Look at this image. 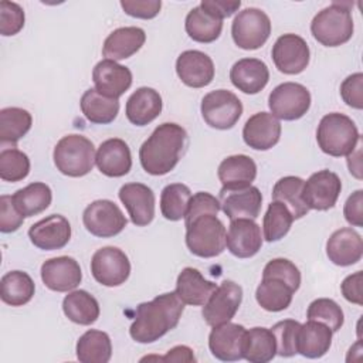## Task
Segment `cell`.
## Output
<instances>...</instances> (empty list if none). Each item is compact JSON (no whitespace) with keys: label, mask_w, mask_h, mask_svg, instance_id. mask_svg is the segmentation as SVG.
<instances>
[{"label":"cell","mask_w":363,"mask_h":363,"mask_svg":"<svg viewBox=\"0 0 363 363\" xmlns=\"http://www.w3.org/2000/svg\"><path fill=\"white\" fill-rule=\"evenodd\" d=\"M183 311L184 303L176 292L157 295L138 305L129 335L138 343H153L177 326Z\"/></svg>","instance_id":"obj_1"},{"label":"cell","mask_w":363,"mask_h":363,"mask_svg":"<svg viewBox=\"0 0 363 363\" xmlns=\"http://www.w3.org/2000/svg\"><path fill=\"white\" fill-rule=\"evenodd\" d=\"M187 143L184 128L173 122L159 125L139 149L143 170L152 176H163L179 163Z\"/></svg>","instance_id":"obj_2"},{"label":"cell","mask_w":363,"mask_h":363,"mask_svg":"<svg viewBox=\"0 0 363 363\" xmlns=\"http://www.w3.org/2000/svg\"><path fill=\"white\" fill-rule=\"evenodd\" d=\"M360 140L356 123L345 113L325 115L316 129V142L320 150L329 156H347L356 150Z\"/></svg>","instance_id":"obj_3"},{"label":"cell","mask_w":363,"mask_h":363,"mask_svg":"<svg viewBox=\"0 0 363 363\" xmlns=\"http://www.w3.org/2000/svg\"><path fill=\"white\" fill-rule=\"evenodd\" d=\"M353 18L350 3L333 1L330 6L318 11L311 23L313 38L325 47H339L353 35Z\"/></svg>","instance_id":"obj_4"},{"label":"cell","mask_w":363,"mask_h":363,"mask_svg":"<svg viewBox=\"0 0 363 363\" xmlns=\"http://www.w3.org/2000/svg\"><path fill=\"white\" fill-rule=\"evenodd\" d=\"M94 143L77 133L61 138L54 147V164L58 172L68 177H82L88 174L95 164Z\"/></svg>","instance_id":"obj_5"},{"label":"cell","mask_w":363,"mask_h":363,"mask_svg":"<svg viewBox=\"0 0 363 363\" xmlns=\"http://www.w3.org/2000/svg\"><path fill=\"white\" fill-rule=\"evenodd\" d=\"M186 225V245L200 258H213L225 250V227L216 214H201Z\"/></svg>","instance_id":"obj_6"},{"label":"cell","mask_w":363,"mask_h":363,"mask_svg":"<svg viewBox=\"0 0 363 363\" xmlns=\"http://www.w3.org/2000/svg\"><path fill=\"white\" fill-rule=\"evenodd\" d=\"M271 34V20L265 11L257 7H248L234 17L231 24V35L242 50H258Z\"/></svg>","instance_id":"obj_7"},{"label":"cell","mask_w":363,"mask_h":363,"mask_svg":"<svg viewBox=\"0 0 363 363\" xmlns=\"http://www.w3.org/2000/svg\"><path fill=\"white\" fill-rule=\"evenodd\" d=\"M201 116L204 122L220 130L231 129L242 115V104L228 89H216L201 99Z\"/></svg>","instance_id":"obj_8"},{"label":"cell","mask_w":363,"mask_h":363,"mask_svg":"<svg viewBox=\"0 0 363 363\" xmlns=\"http://www.w3.org/2000/svg\"><path fill=\"white\" fill-rule=\"evenodd\" d=\"M268 106L277 119L296 121L309 111L311 92L302 84L284 82L271 91Z\"/></svg>","instance_id":"obj_9"},{"label":"cell","mask_w":363,"mask_h":363,"mask_svg":"<svg viewBox=\"0 0 363 363\" xmlns=\"http://www.w3.org/2000/svg\"><path fill=\"white\" fill-rule=\"evenodd\" d=\"M82 223L95 237H115L126 227L128 220L122 210L111 200H95L82 213Z\"/></svg>","instance_id":"obj_10"},{"label":"cell","mask_w":363,"mask_h":363,"mask_svg":"<svg viewBox=\"0 0 363 363\" xmlns=\"http://www.w3.org/2000/svg\"><path fill=\"white\" fill-rule=\"evenodd\" d=\"M91 274L104 286H119L129 278V258L118 247H102L91 258Z\"/></svg>","instance_id":"obj_11"},{"label":"cell","mask_w":363,"mask_h":363,"mask_svg":"<svg viewBox=\"0 0 363 363\" xmlns=\"http://www.w3.org/2000/svg\"><path fill=\"white\" fill-rule=\"evenodd\" d=\"M242 301V288L234 281H223L203 305V319L208 326L230 322L237 313Z\"/></svg>","instance_id":"obj_12"},{"label":"cell","mask_w":363,"mask_h":363,"mask_svg":"<svg viewBox=\"0 0 363 363\" xmlns=\"http://www.w3.org/2000/svg\"><path fill=\"white\" fill-rule=\"evenodd\" d=\"M342 182L339 176L330 170H319L303 182L302 200L311 210L326 211L332 208L340 194Z\"/></svg>","instance_id":"obj_13"},{"label":"cell","mask_w":363,"mask_h":363,"mask_svg":"<svg viewBox=\"0 0 363 363\" xmlns=\"http://www.w3.org/2000/svg\"><path fill=\"white\" fill-rule=\"evenodd\" d=\"M271 57L278 71L296 75L308 67L311 51L308 43L301 35L288 33L277 38L272 45Z\"/></svg>","instance_id":"obj_14"},{"label":"cell","mask_w":363,"mask_h":363,"mask_svg":"<svg viewBox=\"0 0 363 363\" xmlns=\"http://www.w3.org/2000/svg\"><path fill=\"white\" fill-rule=\"evenodd\" d=\"M41 279L44 285L55 292H68L75 289L82 279V271L77 259L61 255L47 259L41 265Z\"/></svg>","instance_id":"obj_15"},{"label":"cell","mask_w":363,"mask_h":363,"mask_svg":"<svg viewBox=\"0 0 363 363\" xmlns=\"http://www.w3.org/2000/svg\"><path fill=\"white\" fill-rule=\"evenodd\" d=\"M221 210L230 220L257 218L261 211L262 194L255 186L220 190Z\"/></svg>","instance_id":"obj_16"},{"label":"cell","mask_w":363,"mask_h":363,"mask_svg":"<svg viewBox=\"0 0 363 363\" xmlns=\"http://www.w3.org/2000/svg\"><path fill=\"white\" fill-rule=\"evenodd\" d=\"M225 247L237 258H251L262 247L259 225L251 218L230 220Z\"/></svg>","instance_id":"obj_17"},{"label":"cell","mask_w":363,"mask_h":363,"mask_svg":"<svg viewBox=\"0 0 363 363\" xmlns=\"http://www.w3.org/2000/svg\"><path fill=\"white\" fill-rule=\"evenodd\" d=\"M247 329L242 325L225 322L213 326L208 335L211 354L221 362H237L242 357V343Z\"/></svg>","instance_id":"obj_18"},{"label":"cell","mask_w":363,"mask_h":363,"mask_svg":"<svg viewBox=\"0 0 363 363\" xmlns=\"http://www.w3.org/2000/svg\"><path fill=\"white\" fill-rule=\"evenodd\" d=\"M28 238L40 250H61L71 238V224L64 216L51 214L30 227Z\"/></svg>","instance_id":"obj_19"},{"label":"cell","mask_w":363,"mask_h":363,"mask_svg":"<svg viewBox=\"0 0 363 363\" xmlns=\"http://www.w3.org/2000/svg\"><path fill=\"white\" fill-rule=\"evenodd\" d=\"M176 72L184 85L203 88L214 78V62L203 51L186 50L176 60Z\"/></svg>","instance_id":"obj_20"},{"label":"cell","mask_w":363,"mask_h":363,"mask_svg":"<svg viewBox=\"0 0 363 363\" xmlns=\"http://www.w3.org/2000/svg\"><path fill=\"white\" fill-rule=\"evenodd\" d=\"M118 194L135 225L145 227L152 223L155 217V193L150 187L143 183H126Z\"/></svg>","instance_id":"obj_21"},{"label":"cell","mask_w":363,"mask_h":363,"mask_svg":"<svg viewBox=\"0 0 363 363\" xmlns=\"http://www.w3.org/2000/svg\"><path fill=\"white\" fill-rule=\"evenodd\" d=\"M281 138V123L271 112H257L247 119L242 128V139L254 150H268Z\"/></svg>","instance_id":"obj_22"},{"label":"cell","mask_w":363,"mask_h":363,"mask_svg":"<svg viewBox=\"0 0 363 363\" xmlns=\"http://www.w3.org/2000/svg\"><path fill=\"white\" fill-rule=\"evenodd\" d=\"M92 81L99 94L118 99L130 88L132 72L128 67L105 58L94 67Z\"/></svg>","instance_id":"obj_23"},{"label":"cell","mask_w":363,"mask_h":363,"mask_svg":"<svg viewBox=\"0 0 363 363\" xmlns=\"http://www.w3.org/2000/svg\"><path fill=\"white\" fill-rule=\"evenodd\" d=\"M95 164L108 177H122L132 167V155L128 143L119 138L104 140L96 152Z\"/></svg>","instance_id":"obj_24"},{"label":"cell","mask_w":363,"mask_h":363,"mask_svg":"<svg viewBox=\"0 0 363 363\" xmlns=\"http://www.w3.org/2000/svg\"><path fill=\"white\" fill-rule=\"evenodd\" d=\"M326 255L329 261L339 267H349L362 259V235L349 227L336 230L326 241Z\"/></svg>","instance_id":"obj_25"},{"label":"cell","mask_w":363,"mask_h":363,"mask_svg":"<svg viewBox=\"0 0 363 363\" xmlns=\"http://www.w3.org/2000/svg\"><path fill=\"white\" fill-rule=\"evenodd\" d=\"M233 85L248 95L261 92L269 81L267 64L258 58H241L230 69Z\"/></svg>","instance_id":"obj_26"},{"label":"cell","mask_w":363,"mask_h":363,"mask_svg":"<svg viewBox=\"0 0 363 363\" xmlns=\"http://www.w3.org/2000/svg\"><path fill=\"white\" fill-rule=\"evenodd\" d=\"M162 106V96L156 89L140 86L128 98L125 113L130 123L145 126L160 115Z\"/></svg>","instance_id":"obj_27"},{"label":"cell","mask_w":363,"mask_h":363,"mask_svg":"<svg viewBox=\"0 0 363 363\" xmlns=\"http://www.w3.org/2000/svg\"><path fill=\"white\" fill-rule=\"evenodd\" d=\"M146 41L140 27H121L113 30L104 41L102 54L106 60L119 61L136 54Z\"/></svg>","instance_id":"obj_28"},{"label":"cell","mask_w":363,"mask_h":363,"mask_svg":"<svg viewBox=\"0 0 363 363\" xmlns=\"http://www.w3.org/2000/svg\"><path fill=\"white\" fill-rule=\"evenodd\" d=\"M333 332L322 322L308 319L306 323H301L296 339V350L303 357L319 359L325 356L332 345Z\"/></svg>","instance_id":"obj_29"},{"label":"cell","mask_w":363,"mask_h":363,"mask_svg":"<svg viewBox=\"0 0 363 363\" xmlns=\"http://www.w3.org/2000/svg\"><path fill=\"white\" fill-rule=\"evenodd\" d=\"M216 288L217 285L211 281H207L199 269L187 267L179 274L174 292L183 303L203 306L216 291Z\"/></svg>","instance_id":"obj_30"},{"label":"cell","mask_w":363,"mask_h":363,"mask_svg":"<svg viewBox=\"0 0 363 363\" xmlns=\"http://www.w3.org/2000/svg\"><path fill=\"white\" fill-rule=\"evenodd\" d=\"M217 176L223 189L247 187L257 177V164L247 155H233L220 163Z\"/></svg>","instance_id":"obj_31"},{"label":"cell","mask_w":363,"mask_h":363,"mask_svg":"<svg viewBox=\"0 0 363 363\" xmlns=\"http://www.w3.org/2000/svg\"><path fill=\"white\" fill-rule=\"evenodd\" d=\"M292 286L278 277H262L255 291L258 305L268 312H281L286 309L294 296Z\"/></svg>","instance_id":"obj_32"},{"label":"cell","mask_w":363,"mask_h":363,"mask_svg":"<svg viewBox=\"0 0 363 363\" xmlns=\"http://www.w3.org/2000/svg\"><path fill=\"white\" fill-rule=\"evenodd\" d=\"M184 28L189 37L197 43L216 41L223 30V20L206 11L200 4L193 7L186 16Z\"/></svg>","instance_id":"obj_33"},{"label":"cell","mask_w":363,"mask_h":363,"mask_svg":"<svg viewBox=\"0 0 363 363\" xmlns=\"http://www.w3.org/2000/svg\"><path fill=\"white\" fill-rule=\"evenodd\" d=\"M84 116L96 125L111 123L119 112V101L99 94L95 88L86 89L79 101Z\"/></svg>","instance_id":"obj_34"},{"label":"cell","mask_w":363,"mask_h":363,"mask_svg":"<svg viewBox=\"0 0 363 363\" xmlns=\"http://www.w3.org/2000/svg\"><path fill=\"white\" fill-rule=\"evenodd\" d=\"M277 354L275 336L268 328H252L245 332L242 357L251 363L271 362Z\"/></svg>","instance_id":"obj_35"},{"label":"cell","mask_w":363,"mask_h":363,"mask_svg":"<svg viewBox=\"0 0 363 363\" xmlns=\"http://www.w3.org/2000/svg\"><path fill=\"white\" fill-rule=\"evenodd\" d=\"M35 285L31 277L24 271H10L1 277L0 296L10 306H23L31 301Z\"/></svg>","instance_id":"obj_36"},{"label":"cell","mask_w":363,"mask_h":363,"mask_svg":"<svg viewBox=\"0 0 363 363\" xmlns=\"http://www.w3.org/2000/svg\"><path fill=\"white\" fill-rule=\"evenodd\" d=\"M112 356V343L108 333L89 329L77 342V359L81 363H108Z\"/></svg>","instance_id":"obj_37"},{"label":"cell","mask_w":363,"mask_h":363,"mask_svg":"<svg viewBox=\"0 0 363 363\" xmlns=\"http://www.w3.org/2000/svg\"><path fill=\"white\" fill-rule=\"evenodd\" d=\"M11 197L16 208L24 217H33L48 208L52 200V191L48 184L34 182L17 190Z\"/></svg>","instance_id":"obj_38"},{"label":"cell","mask_w":363,"mask_h":363,"mask_svg":"<svg viewBox=\"0 0 363 363\" xmlns=\"http://www.w3.org/2000/svg\"><path fill=\"white\" fill-rule=\"evenodd\" d=\"M65 316L78 325H92L99 318V303L86 291L77 289L65 295L62 301Z\"/></svg>","instance_id":"obj_39"},{"label":"cell","mask_w":363,"mask_h":363,"mask_svg":"<svg viewBox=\"0 0 363 363\" xmlns=\"http://www.w3.org/2000/svg\"><path fill=\"white\" fill-rule=\"evenodd\" d=\"M303 182L305 180L298 176H285L281 177L272 189V200L284 203L289 208L294 220L302 218L309 211L302 200Z\"/></svg>","instance_id":"obj_40"},{"label":"cell","mask_w":363,"mask_h":363,"mask_svg":"<svg viewBox=\"0 0 363 363\" xmlns=\"http://www.w3.org/2000/svg\"><path fill=\"white\" fill-rule=\"evenodd\" d=\"M33 118L28 111L17 106L0 111V142L16 143L31 129Z\"/></svg>","instance_id":"obj_41"},{"label":"cell","mask_w":363,"mask_h":363,"mask_svg":"<svg viewBox=\"0 0 363 363\" xmlns=\"http://www.w3.org/2000/svg\"><path fill=\"white\" fill-rule=\"evenodd\" d=\"M191 191L186 184H167L160 194V211L166 220L179 221L186 217Z\"/></svg>","instance_id":"obj_42"},{"label":"cell","mask_w":363,"mask_h":363,"mask_svg":"<svg viewBox=\"0 0 363 363\" xmlns=\"http://www.w3.org/2000/svg\"><path fill=\"white\" fill-rule=\"evenodd\" d=\"M294 217L289 208L281 201H271L262 218L264 238L268 242L279 241L291 230Z\"/></svg>","instance_id":"obj_43"},{"label":"cell","mask_w":363,"mask_h":363,"mask_svg":"<svg viewBox=\"0 0 363 363\" xmlns=\"http://www.w3.org/2000/svg\"><path fill=\"white\" fill-rule=\"evenodd\" d=\"M30 173V159L28 156L16 149H3L0 152V177L4 182H20L26 179Z\"/></svg>","instance_id":"obj_44"},{"label":"cell","mask_w":363,"mask_h":363,"mask_svg":"<svg viewBox=\"0 0 363 363\" xmlns=\"http://www.w3.org/2000/svg\"><path fill=\"white\" fill-rule=\"evenodd\" d=\"M306 318L325 323L332 332H337L345 322L342 308L329 298H318L311 302L308 306Z\"/></svg>","instance_id":"obj_45"},{"label":"cell","mask_w":363,"mask_h":363,"mask_svg":"<svg viewBox=\"0 0 363 363\" xmlns=\"http://www.w3.org/2000/svg\"><path fill=\"white\" fill-rule=\"evenodd\" d=\"M299 328L301 323L294 319L279 320L271 328V332L274 333L277 342V354H279L281 357H292L298 353L296 339Z\"/></svg>","instance_id":"obj_46"},{"label":"cell","mask_w":363,"mask_h":363,"mask_svg":"<svg viewBox=\"0 0 363 363\" xmlns=\"http://www.w3.org/2000/svg\"><path fill=\"white\" fill-rule=\"evenodd\" d=\"M262 277H278L286 281L295 292L301 286V272L298 267L286 258H274L268 261L262 269Z\"/></svg>","instance_id":"obj_47"},{"label":"cell","mask_w":363,"mask_h":363,"mask_svg":"<svg viewBox=\"0 0 363 363\" xmlns=\"http://www.w3.org/2000/svg\"><path fill=\"white\" fill-rule=\"evenodd\" d=\"M24 11L20 4L9 0L0 1V33L16 35L24 27Z\"/></svg>","instance_id":"obj_48"},{"label":"cell","mask_w":363,"mask_h":363,"mask_svg":"<svg viewBox=\"0 0 363 363\" xmlns=\"http://www.w3.org/2000/svg\"><path fill=\"white\" fill-rule=\"evenodd\" d=\"M221 210V204L220 200L216 199L213 194L207 193V191H199L196 194L191 196L190 203H189V208L184 217V224L190 223L193 218L201 216V214H218V211Z\"/></svg>","instance_id":"obj_49"},{"label":"cell","mask_w":363,"mask_h":363,"mask_svg":"<svg viewBox=\"0 0 363 363\" xmlns=\"http://www.w3.org/2000/svg\"><path fill=\"white\" fill-rule=\"evenodd\" d=\"M340 96L343 102L354 109L363 108V74L354 72L340 84Z\"/></svg>","instance_id":"obj_50"},{"label":"cell","mask_w":363,"mask_h":363,"mask_svg":"<svg viewBox=\"0 0 363 363\" xmlns=\"http://www.w3.org/2000/svg\"><path fill=\"white\" fill-rule=\"evenodd\" d=\"M24 218L26 217L16 208L13 197L3 194L0 197V231L6 234L17 231L21 227Z\"/></svg>","instance_id":"obj_51"},{"label":"cell","mask_w":363,"mask_h":363,"mask_svg":"<svg viewBox=\"0 0 363 363\" xmlns=\"http://www.w3.org/2000/svg\"><path fill=\"white\" fill-rule=\"evenodd\" d=\"M121 7L130 17L149 20L159 14L162 1L160 0H122Z\"/></svg>","instance_id":"obj_52"},{"label":"cell","mask_w":363,"mask_h":363,"mask_svg":"<svg viewBox=\"0 0 363 363\" xmlns=\"http://www.w3.org/2000/svg\"><path fill=\"white\" fill-rule=\"evenodd\" d=\"M343 216L350 225H363V190H356L347 197L343 207Z\"/></svg>","instance_id":"obj_53"},{"label":"cell","mask_w":363,"mask_h":363,"mask_svg":"<svg viewBox=\"0 0 363 363\" xmlns=\"http://www.w3.org/2000/svg\"><path fill=\"white\" fill-rule=\"evenodd\" d=\"M362 279H363V274L362 271H356L354 274L347 275L342 284H340V291L342 295L346 301L356 303V305H362L363 303V295H362Z\"/></svg>","instance_id":"obj_54"},{"label":"cell","mask_w":363,"mask_h":363,"mask_svg":"<svg viewBox=\"0 0 363 363\" xmlns=\"http://www.w3.org/2000/svg\"><path fill=\"white\" fill-rule=\"evenodd\" d=\"M200 6L218 18L233 16L241 6L240 0H201Z\"/></svg>","instance_id":"obj_55"},{"label":"cell","mask_w":363,"mask_h":363,"mask_svg":"<svg viewBox=\"0 0 363 363\" xmlns=\"http://www.w3.org/2000/svg\"><path fill=\"white\" fill-rule=\"evenodd\" d=\"M160 360H164V362H196V357L190 347L174 346L173 349H170L166 353V356L160 357Z\"/></svg>","instance_id":"obj_56"}]
</instances>
